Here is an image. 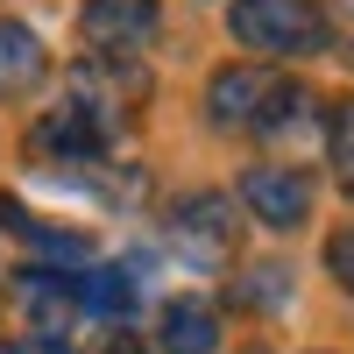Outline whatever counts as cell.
Wrapping results in <instances>:
<instances>
[{"label": "cell", "instance_id": "cell-7", "mask_svg": "<svg viewBox=\"0 0 354 354\" xmlns=\"http://www.w3.org/2000/svg\"><path fill=\"white\" fill-rule=\"evenodd\" d=\"M15 290H21V305H28V319H36V333H43V340H57V333L71 326V312H78V277L21 270V277H15Z\"/></svg>", "mask_w": 354, "mask_h": 354}, {"label": "cell", "instance_id": "cell-3", "mask_svg": "<svg viewBox=\"0 0 354 354\" xmlns=\"http://www.w3.org/2000/svg\"><path fill=\"white\" fill-rule=\"evenodd\" d=\"M277 93H283V78L255 71V64H227V71L205 78V121L213 128H262Z\"/></svg>", "mask_w": 354, "mask_h": 354}, {"label": "cell", "instance_id": "cell-10", "mask_svg": "<svg viewBox=\"0 0 354 354\" xmlns=\"http://www.w3.org/2000/svg\"><path fill=\"white\" fill-rule=\"evenodd\" d=\"M128 305H135V277H128V270H85V277H78V312L121 319Z\"/></svg>", "mask_w": 354, "mask_h": 354}, {"label": "cell", "instance_id": "cell-15", "mask_svg": "<svg viewBox=\"0 0 354 354\" xmlns=\"http://www.w3.org/2000/svg\"><path fill=\"white\" fill-rule=\"evenodd\" d=\"M333 8H340V15H354V0H333Z\"/></svg>", "mask_w": 354, "mask_h": 354}, {"label": "cell", "instance_id": "cell-11", "mask_svg": "<svg viewBox=\"0 0 354 354\" xmlns=\"http://www.w3.org/2000/svg\"><path fill=\"white\" fill-rule=\"evenodd\" d=\"M326 156H333V170H340V185L354 192V93L333 100V113H326Z\"/></svg>", "mask_w": 354, "mask_h": 354}, {"label": "cell", "instance_id": "cell-6", "mask_svg": "<svg viewBox=\"0 0 354 354\" xmlns=\"http://www.w3.org/2000/svg\"><path fill=\"white\" fill-rule=\"evenodd\" d=\"M177 241H185L198 262H213V255H227L234 248V205L220 198V192H198V198H177Z\"/></svg>", "mask_w": 354, "mask_h": 354}, {"label": "cell", "instance_id": "cell-13", "mask_svg": "<svg viewBox=\"0 0 354 354\" xmlns=\"http://www.w3.org/2000/svg\"><path fill=\"white\" fill-rule=\"evenodd\" d=\"M283 298V270H255V283H241V305H277Z\"/></svg>", "mask_w": 354, "mask_h": 354}, {"label": "cell", "instance_id": "cell-17", "mask_svg": "<svg viewBox=\"0 0 354 354\" xmlns=\"http://www.w3.org/2000/svg\"><path fill=\"white\" fill-rule=\"evenodd\" d=\"M347 57H354V50H347Z\"/></svg>", "mask_w": 354, "mask_h": 354}, {"label": "cell", "instance_id": "cell-5", "mask_svg": "<svg viewBox=\"0 0 354 354\" xmlns=\"http://www.w3.org/2000/svg\"><path fill=\"white\" fill-rule=\"evenodd\" d=\"M28 149L36 156H50V163H93L100 149H106V128L85 113L78 100L71 106H50L36 128H28Z\"/></svg>", "mask_w": 354, "mask_h": 354}, {"label": "cell", "instance_id": "cell-16", "mask_svg": "<svg viewBox=\"0 0 354 354\" xmlns=\"http://www.w3.org/2000/svg\"><path fill=\"white\" fill-rule=\"evenodd\" d=\"M0 354H28V347H8V340H0Z\"/></svg>", "mask_w": 354, "mask_h": 354}, {"label": "cell", "instance_id": "cell-8", "mask_svg": "<svg viewBox=\"0 0 354 354\" xmlns=\"http://www.w3.org/2000/svg\"><path fill=\"white\" fill-rule=\"evenodd\" d=\"M156 347L163 354H213L220 347V312L205 298H170L156 319Z\"/></svg>", "mask_w": 354, "mask_h": 354}, {"label": "cell", "instance_id": "cell-12", "mask_svg": "<svg viewBox=\"0 0 354 354\" xmlns=\"http://www.w3.org/2000/svg\"><path fill=\"white\" fill-rule=\"evenodd\" d=\"M326 270L340 277V290H354V227H340L333 241H326Z\"/></svg>", "mask_w": 354, "mask_h": 354}, {"label": "cell", "instance_id": "cell-1", "mask_svg": "<svg viewBox=\"0 0 354 354\" xmlns=\"http://www.w3.org/2000/svg\"><path fill=\"white\" fill-rule=\"evenodd\" d=\"M227 28H234V43H248L262 57H312L333 43L319 0H234Z\"/></svg>", "mask_w": 354, "mask_h": 354}, {"label": "cell", "instance_id": "cell-14", "mask_svg": "<svg viewBox=\"0 0 354 354\" xmlns=\"http://www.w3.org/2000/svg\"><path fill=\"white\" fill-rule=\"evenodd\" d=\"M106 354H142V347L135 340H106Z\"/></svg>", "mask_w": 354, "mask_h": 354}, {"label": "cell", "instance_id": "cell-9", "mask_svg": "<svg viewBox=\"0 0 354 354\" xmlns=\"http://www.w3.org/2000/svg\"><path fill=\"white\" fill-rule=\"evenodd\" d=\"M50 71V57H43V36L28 21H0V100H21V93H36Z\"/></svg>", "mask_w": 354, "mask_h": 354}, {"label": "cell", "instance_id": "cell-4", "mask_svg": "<svg viewBox=\"0 0 354 354\" xmlns=\"http://www.w3.org/2000/svg\"><path fill=\"white\" fill-rule=\"evenodd\" d=\"M85 43L100 57H128L135 43L156 36V0H85Z\"/></svg>", "mask_w": 354, "mask_h": 354}, {"label": "cell", "instance_id": "cell-2", "mask_svg": "<svg viewBox=\"0 0 354 354\" xmlns=\"http://www.w3.org/2000/svg\"><path fill=\"white\" fill-rule=\"evenodd\" d=\"M241 205L262 220V227H305L312 220V177L290 170V163H248L241 170Z\"/></svg>", "mask_w": 354, "mask_h": 354}]
</instances>
